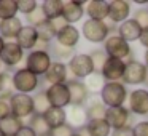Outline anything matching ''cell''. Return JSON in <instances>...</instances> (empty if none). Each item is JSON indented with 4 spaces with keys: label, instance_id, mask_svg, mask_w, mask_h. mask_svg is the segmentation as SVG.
Returning a JSON list of instances; mask_svg holds the SVG:
<instances>
[{
    "label": "cell",
    "instance_id": "1",
    "mask_svg": "<svg viewBox=\"0 0 148 136\" xmlns=\"http://www.w3.org/2000/svg\"><path fill=\"white\" fill-rule=\"evenodd\" d=\"M126 99H127V90L121 82H107L100 91V101L105 104L107 109L121 107Z\"/></svg>",
    "mask_w": 148,
    "mask_h": 136
},
{
    "label": "cell",
    "instance_id": "2",
    "mask_svg": "<svg viewBox=\"0 0 148 136\" xmlns=\"http://www.w3.org/2000/svg\"><path fill=\"white\" fill-rule=\"evenodd\" d=\"M40 85V77L29 71L26 67H19L13 72V88L14 93H24L30 94L38 90Z\"/></svg>",
    "mask_w": 148,
    "mask_h": 136
},
{
    "label": "cell",
    "instance_id": "3",
    "mask_svg": "<svg viewBox=\"0 0 148 136\" xmlns=\"http://www.w3.org/2000/svg\"><path fill=\"white\" fill-rule=\"evenodd\" d=\"M51 64H53V58L49 55V51H45V50H34L26 56V69H29L37 77L45 75Z\"/></svg>",
    "mask_w": 148,
    "mask_h": 136
},
{
    "label": "cell",
    "instance_id": "4",
    "mask_svg": "<svg viewBox=\"0 0 148 136\" xmlns=\"http://www.w3.org/2000/svg\"><path fill=\"white\" fill-rule=\"evenodd\" d=\"M81 34L83 37L91 43H103L108 39L110 34V27L105 21H94V19H88L83 23L81 27Z\"/></svg>",
    "mask_w": 148,
    "mask_h": 136
},
{
    "label": "cell",
    "instance_id": "5",
    "mask_svg": "<svg viewBox=\"0 0 148 136\" xmlns=\"http://www.w3.org/2000/svg\"><path fill=\"white\" fill-rule=\"evenodd\" d=\"M10 107H11V114L18 119L24 120V119H30L35 114L34 109V98L30 94H24V93H14L10 99Z\"/></svg>",
    "mask_w": 148,
    "mask_h": 136
},
{
    "label": "cell",
    "instance_id": "6",
    "mask_svg": "<svg viewBox=\"0 0 148 136\" xmlns=\"http://www.w3.org/2000/svg\"><path fill=\"white\" fill-rule=\"evenodd\" d=\"M67 67H69V71L73 74V77L77 78V80L86 78L88 75H91L94 72L92 59H91V56L86 55V53H78V55H75L73 58L69 61Z\"/></svg>",
    "mask_w": 148,
    "mask_h": 136
},
{
    "label": "cell",
    "instance_id": "7",
    "mask_svg": "<svg viewBox=\"0 0 148 136\" xmlns=\"http://www.w3.org/2000/svg\"><path fill=\"white\" fill-rule=\"evenodd\" d=\"M103 51L108 55V58H115V59H124L127 56H132L129 43L126 40H123L119 35H110L103 42Z\"/></svg>",
    "mask_w": 148,
    "mask_h": 136
},
{
    "label": "cell",
    "instance_id": "8",
    "mask_svg": "<svg viewBox=\"0 0 148 136\" xmlns=\"http://www.w3.org/2000/svg\"><path fill=\"white\" fill-rule=\"evenodd\" d=\"M0 61L7 67H16L24 61V50L16 43V40L5 42V46L0 53Z\"/></svg>",
    "mask_w": 148,
    "mask_h": 136
},
{
    "label": "cell",
    "instance_id": "9",
    "mask_svg": "<svg viewBox=\"0 0 148 136\" xmlns=\"http://www.w3.org/2000/svg\"><path fill=\"white\" fill-rule=\"evenodd\" d=\"M46 96H48V99H49L51 107L65 109L67 106H70V91H69L67 83L48 87L46 88Z\"/></svg>",
    "mask_w": 148,
    "mask_h": 136
},
{
    "label": "cell",
    "instance_id": "10",
    "mask_svg": "<svg viewBox=\"0 0 148 136\" xmlns=\"http://www.w3.org/2000/svg\"><path fill=\"white\" fill-rule=\"evenodd\" d=\"M145 75H147V66L140 61L131 59V61L126 62L123 82L127 85H138L145 82Z\"/></svg>",
    "mask_w": 148,
    "mask_h": 136
},
{
    "label": "cell",
    "instance_id": "11",
    "mask_svg": "<svg viewBox=\"0 0 148 136\" xmlns=\"http://www.w3.org/2000/svg\"><path fill=\"white\" fill-rule=\"evenodd\" d=\"M67 87L70 91V106H84L89 101V91H88L84 82L70 78V80H67Z\"/></svg>",
    "mask_w": 148,
    "mask_h": 136
},
{
    "label": "cell",
    "instance_id": "12",
    "mask_svg": "<svg viewBox=\"0 0 148 136\" xmlns=\"http://www.w3.org/2000/svg\"><path fill=\"white\" fill-rule=\"evenodd\" d=\"M129 110L137 115H148V90L137 88L129 94Z\"/></svg>",
    "mask_w": 148,
    "mask_h": 136
},
{
    "label": "cell",
    "instance_id": "13",
    "mask_svg": "<svg viewBox=\"0 0 148 136\" xmlns=\"http://www.w3.org/2000/svg\"><path fill=\"white\" fill-rule=\"evenodd\" d=\"M124 69H126V62L123 59L108 58L103 64V69L100 74L103 75L105 82H119L124 75Z\"/></svg>",
    "mask_w": 148,
    "mask_h": 136
},
{
    "label": "cell",
    "instance_id": "14",
    "mask_svg": "<svg viewBox=\"0 0 148 136\" xmlns=\"http://www.w3.org/2000/svg\"><path fill=\"white\" fill-rule=\"evenodd\" d=\"M45 82L46 83H49V87L51 85H61V83H67L69 80V67L67 64H64V62H58V61H53V64L49 66L48 72H46L45 75Z\"/></svg>",
    "mask_w": 148,
    "mask_h": 136
},
{
    "label": "cell",
    "instance_id": "15",
    "mask_svg": "<svg viewBox=\"0 0 148 136\" xmlns=\"http://www.w3.org/2000/svg\"><path fill=\"white\" fill-rule=\"evenodd\" d=\"M105 120L113 130L124 128V126H127V122H129V109H126L124 106L110 107L105 112Z\"/></svg>",
    "mask_w": 148,
    "mask_h": 136
},
{
    "label": "cell",
    "instance_id": "16",
    "mask_svg": "<svg viewBox=\"0 0 148 136\" xmlns=\"http://www.w3.org/2000/svg\"><path fill=\"white\" fill-rule=\"evenodd\" d=\"M131 15V5L126 0H113L108 3V18L113 23H124L129 19Z\"/></svg>",
    "mask_w": 148,
    "mask_h": 136
},
{
    "label": "cell",
    "instance_id": "17",
    "mask_svg": "<svg viewBox=\"0 0 148 136\" xmlns=\"http://www.w3.org/2000/svg\"><path fill=\"white\" fill-rule=\"evenodd\" d=\"M16 43L24 50V51H34L38 43V34H37V29L34 26H24L21 29L19 35L16 37Z\"/></svg>",
    "mask_w": 148,
    "mask_h": 136
},
{
    "label": "cell",
    "instance_id": "18",
    "mask_svg": "<svg viewBox=\"0 0 148 136\" xmlns=\"http://www.w3.org/2000/svg\"><path fill=\"white\" fill-rule=\"evenodd\" d=\"M23 27H24V24H23V19L19 16L0 21V35L5 39V42H13L19 35Z\"/></svg>",
    "mask_w": 148,
    "mask_h": 136
},
{
    "label": "cell",
    "instance_id": "19",
    "mask_svg": "<svg viewBox=\"0 0 148 136\" xmlns=\"http://www.w3.org/2000/svg\"><path fill=\"white\" fill-rule=\"evenodd\" d=\"M142 29H143V27H142L140 24L134 19V18H129V19H126L124 23L119 24L118 35L121 37L123 40H126V42L129 43V42H134V40L140 39Z\"/></svg>",
    "mask_w": 148,
    "mask_h": 136
},
{
    "label": "cell",
    "instance_id": "20",
    "mask_svg": "<svg viewBox=\"0 0 148 136\" xmlns=\"http://www.w3.org/2000/svg\"><path fill=\"white\" fill-rule=\"evenodd\" d=\"M83 7H84V2H75V0L64 2L62 18L67 21V24H72V26H73V24L78 23V21L83 18V15L86 13Z\"/></svg>",
    "mask_w": 148,
    "mask_h": 136
},
{
    "label": "cell",
    "instance_id": "21",
    "mask_svg": "<svg viewBox=\"0 0 148 136\" xmlns=\"http://www.w3.org/2000/svg\"><path fill=\"white\" fill-rule=\"evenodd\" d=\"M80 35L81 34L77 27L72 26V24H67V26L56 35V43H59V45H62V46H67V48H75L77 43L80 42Z\"/></svg>",
    "mask_w": 148,
    "mask_h": 136
},
{
    "label": "cell",
    "instance_id": "22",
    "mask_svg": "<svg viewBox=\"0 0 148 136\" xmlns=\"http://www.w3.org/2000/svg\"><path fill=\"white\" fill-rule=\"evenodd\" d=\"M88 122V112L84 106H70L67 112V123L72 126V128H86Z\"/></svg>",
    "mask_w": 148,
    "mask_h": 136
},
{
    "label": "cell",
    "instance_id": "23",
    "mask_svg": "<svg viewBox=\"0 0 148 136\" xmlns=\"http://www.w3.org/2000/svg\"><path fill=\"white\" fill-rule=\"evenodd\" d=\"M84 11L89 16V19L103 21L105 18H108V3L103 0H91L86 3Z\"/></svg>",
    "mask_w": 148,
    "mask_h": 136
},
{
    "label": "cell",
    "instance_id": "24",
    "mask_svg": "<svg viewBox=\"0 0 148 136\" xmlns=\"http://www.w3.org/2000/svg\"><path fill=\"white\" fill-rule=\"evenodd\" d=\"M86 133L88 136H110L112 135V126L108 125L105 119H94L88 122Z\"/></svg>",
    "mask_w": 148,
    "mask_h": 136
},
{
    "label": "cell",
    "instance_id": "25",
    "mask_svg": "<svg viewBox=\"0 0 148 136\" xmlns=\"http://www.w3.org/2000/svg\"><path fill=\"white\" fill-rule=\"evenodd\" d=\"M43 117H45V120L48 122V125L51 130L67 123V110L61 109V107H51Z\"/></svg>",
    "mask_w": 148,
    "mask_h": 136
},
{
    "label": "cell",
    "instance_id": "26",
    "mask_svg": "<svg viewBox=\"0 0 148 136\" xmlns=\"http://www.w3.org/2000/svg\"><path fill=\"white\" fill-rule=\"evenodd\" d=\"M43 13H45L46 19L51 21L56 19V18H61L62 16V10H64V2L61 0H45L40 3Z\"/></svg>",
    "mask_w": 148,
    "mask_h": 136
},
{
    "label": "cell",
    "instance_id": "27",
    "mask_svg": "<svg viewBox=\"0 0 148 136\" xmlns=\"http://www.w3.org/2000/svg\"><path fill=\"white\" fill-rule=\"evenodd\" d=\"M24 125H26V123H24L23 120L14 117L13 114H11L10 117H7V119H3L0 122V130L3 131L5 136H16V133L19 131Z\"/></svg>",
    "mask_w": 148,
    "mask_h": 136
},
{
    "label": "cell",
    "instance_id": "28",
    "mask_svg": "<svg viewBox=\"0 0 148 136\" xmlns=\"http://www.w3.org/2000/svg\"><path fill=\"white\" fill-rule=\"evenodd\" d=\"M49 55H51L53 59H56L58 62H64L70 61L75 56V48H67V46H62L59 43H54V45H49Z\"/></svg>",
    "mask_w": 148,
    "mask_h": 136
},
{
    "label": "cell",
    "instance_id": "29",
    "mask_svg": "<svg viewBox=\"0 0 148 136\" xmlns=\"http://www.w3.org/2000/svg\"><path fill=\"white\" fill-rule=\"evenodd\" d=\"M27 125L35 131L37 136H49V133H51V128H49L48 122L45 120V117L38 115V114H34L29 119V123H27Z\"/></svg>",
    "mask_w": 148,
    "mask_h": 136
},
{
    "label": "cell",
    "instance_id": "30",
    "mask_svg": "<svg viewBox=\"0 0 148 136\" xmlns=\"http://www.w3.org/2000/svg\"><path fill=\"white\" fill-rule=\"evenodd\" d=\"M32 98H34V109H35V114L45 115V114L51 109L49 99H48V96H46V90H38Z\"/></svg>",
    "mask_w": 148,
    "mask_h": 136
},
{
    "label": "cell",
    "instance_id": "31",
    "mask_svg": "<svg viewBox=\"0 0 148 136\" xmlns=\"http://www.w3.org/2000/svg\"><path fill=\"white\" fill-rule=\"evenodd\" d=\"M18 13V0H0V21L16 18Z\"/></svg>",
    "mask_w": 148,
    "mask_h": 136
},
{
    "label": "cell",
    "instance_id": "32",
    "mask_svg": "<svg viewBox=\"0 0 148 136\" xmlns=\"http://www.w3.org/2000/svg\"><path fill=\"white\" fill-rule=\"evenodd\" d=\"M86 112H88V119H89V120L105 119L107 107H105V104H103L100 99H91V101H88Z\"/></svg>",
    "mask_w": 148,
    "mask_h": 136
},
{
    "label": "cell",
    "instance_id": "33",
    "mask_svg": "<svg viewBox=\"0 0 148 136\" xmlns=\"http://www.w3.org/2000/svg\"><path fill=\"white\" fill-rule=\"evenodd\" d=\"M105 78L99 72H92L91 75H88L84 78V85H86L88 91H102V88L105 87Z\"/></svg>",
    "mask_w": 148,
    "mask_h": 136
},
{
    "label": "cell",
    "instance_id": "34",
    "mask_svg": "<svg viewBox=\"0 0 148 136\" xmlns=\"http://www.w3.org/2000/svg\"><path fill=\"white\" fill-rule=\"evenodd\" d=\"M35 29H37V34H38V40H40V42L51 43L53 40L56 39V32H54V29L51 27V23H49V21L42 23L40 26H37Z\"/></svg>",
    "mask_w": 148,
    "mask_h": 136
},
{
    "label": "cell",
    "instance_id": "35",
    "mask_svg": "<svg viewBox=\"0 0 148 136\" xmlns=\"http://www.w3.org/2000/svg\"><path fill=\"white\" fill-rule=\"evenodd\" d=\"M91 59H92V64H94V72H102L103 69V64H105V61L108 59V55H107L103 50H94V51L89 53Z\"/></svg>",
    "mask_w": 148,
    "mask_h": 136
},
{
    "label": "cell",
    "instance_id": "36",
    "mask_svg": "<svg viewBox=\"0 0 148 136\" xmlns=\"http://www.w3.org/2000/svg\"><path fill=\"white\" fill-rule=\"evenodd\" d=\"M26 21H27V26L37 27V26H40L42 23H45V21H48V19H46V16H45V13H43L42 7H38L37 10H34L30 15H27Z\"/></svg>",
    "mask_w": 148,
    "mask_h": 136
},
{
    "label": "cell",
    "instance_id": "37",
    "mask_svg": "<svg viewBox=\"0 0 148 136\" xmlns=\"http://www.w3.org/2000/svg\"><path fill=\"white\" fill-rule=\"evenodd\" d=\"M38 7H40V3L35 2V0H18V10H19V13H23L24 16L30 15Z\"/></svg>",
    "mask_w": 148,
    "mask_h": 136
},
{
    "label": "cell",
    "instance_id": "38",
    "mask_svg": "<svg viewBox=\"0 0 148 136\" xmlns=\"http://www.w3.org/2000/svg\"><path fill=\"white\" fill-rule=\"evenodd\" d=\"M75 133H77L75 128H72L69 123H65V125H62V126H58V128L51 130L49 136H73Z\"/></svg>",
    "mask_w": 148,
    "mask_h": 136
},
{
    "label": "cell",
    "instance_id": "39",
    "mask_svg": "<svg viewBox=\"0 0 148 136\" xmlns=\"http://www.w3.org/2000/svg\"><path fill=\"white\" fill-rule=\"evenodd\" d=\"M134 19L142 27H148V8H140L134 13Z\"/></svg>",
    "mask_w": 148,
    "mask_h": 136
},
{
    "label": "cell",
    "instance_id": "40",
    "mask_svg": "<svg viewBox=\"0 0 148 136\" xmlns=\"http://www.w3.org/2000/svg\"><path fill=\"white\" fill-rule=\"evenodd\" d=\"M134 136H148V120L138 122L134 126Z\"/></svg>",
    "mask_w": 148,
    "mask_h": 136
},
{
    "label": "cell",
    "instance_id": "41",
    "mask_svg": "<svg viewBox=\"0 0 148 136\" xmlns=\"http://www.w3.org/2000/svg\"><path fill=\"white\" fill-rule=\"evenodd\" d=\"M49 23H51V27L53 29H54V32H56V35H58L59 32H61L62 29H64L65 26H67V21L64 19V18H56V19H51L49 21Z\"/></svg>",
    "mask_w": 148,
    "mask_h": 136
},
{
    "label": "cell",
    "instance_id": "42",
    "mask_svg": "<svg viewBox=\"0 0 148 136\" xmlns=\"http://www.w3.org/2000/svg\"><path fill=\"white\" fill-rule=\"evenodd\" d=\"M11 115V107H10V103L8 101H0V122L3 119Z\"/></svg>",
    "mask_w": 148,
    "mask_h": 136
},
{
    "label": "cell",
    "instance_id": "43",
    "mask_svg": "<svg viewBox=\"0 0 148 136\" xmlns=\"http://www.w3.org/2000/svg\"><path fill=\"white\" fill-rule=\"evenodd\" d=\"M110 136H134V128L132 126H124V128H119V130H113Z\"/></svg>",
    "mask_w": 148,
    "mask_h": 136
},
{
    "label": "cell",
    "instance_id": "44",
    "mask_svg": "<svg viewBox=\"0 0 148 136\" xmlns=\"http://www.w3.org/2000/svg\"><path fill=\"white\" fill-rule=\"evenodd\" d=\"M16 136H37V135H35V131H34L29 125H24L23 128L16 133Z\"/></svg>",
    "mask_w": 148,
    "mask_h": 136
},
{
    "label": "cell",
    "instance_id": "45",
    "mask_svg": "<svg viewBox=\"0 0 148 136\" xmlns=\"http://www.w3.org/2000/svg\"><path fill=\"white\" fill-rule=\"evenodd\" d=\"M140 43L143 46H147V50H148V27H143L142 29V35H140Z\"/></svg>",
    "mask_w": 148,
    "mask_h": 136
},
{
    "label": "cell",
    "instance_id": "46",
    "mask_svg": "<svg viewBox=\"0 0 148 136\" xmlns=\"http://www.w3.org/2000/svg\"><path fill=\"white\" fill-rule=\"evenodd\" d=\"M3 90V72H0V93Z\"/></svg>",
    "mask_w": 148,
    "mask_h": 136
},
{
    "label": "cell",
    "instance_id": "47",
    "mask_svg": "<svg viewBox=\"0 0 148 136\" xmlns=\"http://www.w3.org/2000/svg\"><path fill=\"white\" fill-rule=\"evenodd\" d=\"M3 46H5V39L2 35H0V53H2V50H3Z\"/></svg>",
    "mask_w": 148,
    "mask_h": 136
},
{
    "label": "cell",
    "instance_id": "48",
    "mask_svg": "<svg viewBox=\"0 0 148 136\" xmlns=\"http://www.w3.org/2000/svg\"><path fill=\"white\" fill-rule=\"evenodd\" d=\"M145 66L148 67V50L145 51Z\"/></svg>",
    "mask_w": 148,
    "mask_h": 136
},
{
    "label": "cell",
    "instance_id": "49",
    "mask_svg": "<svg viewBox=\"0 0 148 136\" xmlns=\"http://www.w3.org/2000/svg\"><path fill=\"white\" fill-rule=\"evenodd\" d=\"M143 83L148 87V67H147V75H145V82H143Z\"/></svg>",
    "mask_w": 148,
    "mask_h": 136
},
{
    "label": "cell",
    "instance_id": "50",
    "mask_svg": "<svg viewBox=\"0 0 148 136\" xmlns=\"http://www.w3.org/2000/svg\"><path fill=\"white\" fill-rule=\"evenodd\" d=\"M73 136H83V135H81V133H75Z\"/></svg>",
    "mask_w": 148,
    "mask_h": 136
},
{
    "label": "cell",
    "instance_id": "51",
    "mask_svg": "<svg viewBox=\"0 0 148 136\" xmlns=\"http://www.w3.org/2000/svg\"><path fill=\"white\" fill-rule=\"evenodd\" d=\"M2 66H3V64H2V61H0V72H2Z\"/></svg>",
    "mask_w": 148,
    "mask_h": 136
},
{
    "label": "cell",
    "instance_id": "52",
    "mask_svg": "<svg viewBox=\"0 0 148 136\" xmlns=\"http://www.w3.org/2000/svg\"><path fill=\"white\" fill-rule=\"evenodd\" d=\"M0 136H5V135H3V131H2V130H0Z\"/></svg>",
    "mask_w": 148,
    "mask_h": 136
}]
</instances>
